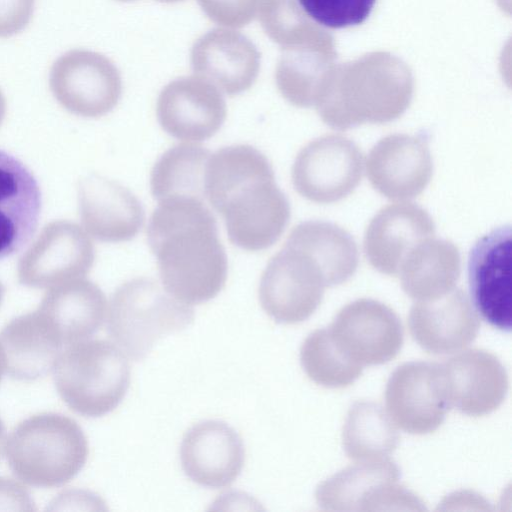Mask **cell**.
Here are the masks:
<instances>
[{
    "instance_id": "4",
    "label": "cell",
    "mask_w": 512,
    "mask_h": 512,
    "mask_svg": "<svg viewBox=\"0 0 512 512\" xmlns=\"http://www.w3.org/2000/svg\"><path fill=\"white\" fill-rule=\"evenodd\" d=\"M54 381L63 402L86 417L114 410L130 385L126 354L110 341L84 340L67 346L57 358Z\"/></svg>"
},
{
    "instance_id": "25",
    "label": "cell",
    "mask_w": 512,
    "mask_h": 512,
    "mask_svg": "<svg viewBox=\"0 0 512 512\" xmlns=\"http://www.w3.org/2000/svg\"><path fill=\"white\" fill-rule=\"evenodd\" d=\"M0 343L6 357L7 373L20 381H34L46 376L64 347L38 310L7 323L0 333Z\"/></svg>"
},
{
    "instance_id": "22",
    "label": "cell",
    "mask_w": 512,
    "mask_h": 512,
    "mask_svg": "<svg viewBox=\"0 0 512 512\" xmlns=\"http://www.w3.org/2000/svg\"><path fill=\"white\" fill-rule=\"evenodd\" d=\"M435 225L429 214L411 203L389 205L370 221L364 236L369 263L386 275H398L410 251L434 237Z\"/></svg>"
},
{
    "instance_id": "24",
    "label": "cell",
    "mask_w": 512,
    "mask_h": 512,
    "mask_svg": "<svg viewBox=\"0 0 512 512\" xmlns=\"http://www.w3.org/2000/svg\"><path fill=\"white\" fill-rule=\"evenodd\" d=\"M37 310L67 347L89 339L102 327L107 301L95 283L78 278L53 286Z\"/></svg>"
},
{
    "instance_id": "31",
    "label": "cell",
    "mask_w": 512,
    "mask_h": 512,
    "mask_svg": "<svg viewBox=\"0 0 512 512\" xmlns=\"http://www.w3.org/2000/svg\"><path fill=\"white\" fill-rule=\"evenodd\" d=\"M259 9L264 31L283 49L309 43L313 31L294 0H262Z\"/></svg>"
},
{
    "instance_id": "36",
    "label": "cell",
    "mask_w": 512,
    "mask_h": 512,
    "mask_svg": "<svg viewBox=\"0 0 512 512\" xmlns=\"http://www.w3.org/2000/svg\"><path fill=\"white\" fill-rule=\"evenodd\" d=\"M102 504L96 495L82 490H67L58 495L49 510H81V505Z\"/></svg>"
},
{
    "instance_id": "21",
    "label": "cell",
    "mask_w": 512,
    "mask_h": 512,
    "mask_svg": "<svg viewBox=\"0 0 512 512\" xmlns=\"http://www.w3.org/2000/svg\"><path fill=\"white\" fill-rule=\"evenodd\" d=\"M191 64L195 74L229 96L248 90L260 69V54L243 34L214 29L193 45Z\"/></svg>"
},
{
    "instance_id": "17",
    "label": "cell",
    "mask_w": 512,
    "mask_h": 512,
    "mask_svg": "<svg viewBox=\"0 0 512 512\" xmlns=\"http://www.w3.org/2000/svg\"><path fill=\"white\" fill-rule=\"evenodd\" d=\"M440 364L450 408L477 417L491 413L504 401L508 375L492 353L470 349Z\"/></svg>"
},
{
    "instance_id": "3",
    "label": "cell",
    "mask_w": 512,
    "mask_h": 512,
    "mask_svg": "<svg viewBox=\"0 0 512 512\" xmlns=\"http://www.w3.org/2000/svg\"><path fill=\"white\" fill-rule=\"evenodd\" d=\"M5 452L11 471L22 482L52 488L68 483L80 472L89 448L74 419L44 412L18 423L8 437Z\"/></svg>"
},
{
    "instance_id": "14",
    "label": "cell",
    "mask_w": 512,
    "mask_h": 512,
    "mask_svg": "<svg viewBox=\"0 0 512 512\" xmlns=\"http://www.w3.org/2000/svg\"><path fill=\"white\" fill-rule=\"evenodd\" d=\"M328 329L343 352L363 367L391 361L403 344V329L396 313L372 299L347 304Z\"/></svg>"
},
{
    "instance_id": "7",
    "label": "cell",
    "mask_w": 512,
    "mask_h": 512,
    "mask_svg": "<svg viewBox=\"0 0 512 512\" xmlns=\"http://www.w3.org/2000/svg\"><path fill=\"white\" fill-rule=\"evenodd\" d=\"M326 287L317 260L287 238L261 275L258 297L262 309L276 322L297 324L316 311Z\"/></svg>"
},
{
    "instance_id": "28",
    "label": "cell",
    "mask_w": 512,
    "mask_h": 512,
    "mask_svg": "<svg viewBox=\"0 0 512 512\" xmlns=\"http://www.w3.org/2000/svg\"><path fill=\"white\" fill-rule=\"evenodd\" d=\"M211 152L198 144H178L165 151L150 174L151 194L157 201L173 196L205 199V174Z\"/></svg>"
},
{
    "instance_id": "5",
    "label": "cell",
    "mask_w": 512,
    "mask_h": 512,
    "mask_svg": "<svg viewBox=\"0 0 512 512\" xmlns=\"http://www.w3.org/2000/svg\"><path fill=\"white\" fill-rule=\"evenodd\" d=\"M194 320V310L151 278L138 277L113 293L107 331L115 344L134 361L144 359L163 336L178 332Z\"/></svg>"
},
{
    "instance_id": "23",
    "label": "cell",
    "mask_w": 512,
    "mask_h": 512,
    "mask_svg": "<svg viewBox=\"0 0 512 512\" xmlns=\"http://www.w3.org/2000/svg\"><path fill=\"white\" fill-rule=\"evenodd\" d=\"M40 209L41 194L33 174L0 150V259L19 251L30 240Z\"/></svg>"
},
{
    "instance_id": "11",
    "label": "cell",
    "mask_w": 512,
    "mask_h": 512,
    "mask_svg": "<svg viewBox=\"0 0 512 512\" xmlns=\"http://www.w3.org/2000/svg\"><path fill=\"white\" fill-rule=\"evenodd\" d=\"M386 412L394 425L425 435L443 423L450 405L440 363L409 362L390 376L385 391Z\"/></svg>"
},
{
    "instance_id": "37",
    "label": "cell",
    "mask_w": 512,
    "mask_h": 512,
    "mask_svg": "<svg viewBox=\"0 0 512 512\" xmlns=\"http://www.w3.org/2000/svg\"><path fill=\"white\" fill-rule=\"evenodd\" d=\"M5 370H6V357H5L3 347L0 343V382L2 380Z\"/></svg>"
},
{
    "instance_id": "34",
    "label": "cell",
    "mask_w": 512,
    "mask_h": 512,
    "mask_svg": "<svg viewBox=\"0 0 512 512\" xmlns=\"http://www.w3.org/2000/svg\"><path fill=\"white\" fill-rule=\"evenodd\" d=\"M35 0H0V38L24 30L34 13Z\"/></svg>"
},
{
    "instance_id": "2",
    "label": "cell",
    "mask_w": 512,
    "mask_h": 512,
    "mask_svg": "<svg viewBox=\"0 0 512 512\" xmlns=\"http://www.w3.org/2000/svg\"><path fill=\"white\" fill-rule=\"evenodd\" d=\"M204 187L205 197L224 219L230 242L243 250L271 247L289 222V201L275 182L272 165L251 145H231L211 154Z\"/></svg>"
},
{
    "instance_id": "35",
    "label": "cell",
    "mask_w": 512,
    "mask_h": 512,
    "mask_svg": "<svg viewBox=\"0 0 512 512\" xmlns=\"http://www.w3.org/2000/svg\"><path fill=\"white\" fill-rule=\"evenodd\" d=\"M36 504L27 490L19 481L0 476V511H36Z\"/></svg>"
},
{
    "instance_id": "13",
    "label": "cell",
    "mask_w": 512,
    "mask_h": 512,
    "mask_svg": "<svg viewBox=\"0 0 512 512\" xmlns=\"http://www.w3.org/2000/svg\"><path fill=\"white\" fill-rule=\"evenodd\" d=\"M471 299L477 312L491 326L511 330L512 242L509 226L481 237L468 260Z\"/></svg>"
},
{
    "instance_id": "30",
    "label": "cell",
    "mask_w": 512,
    "mask_h": 512,
    "mask_svg": "<svg viewBox=\"0 0 512 512\" xmlns=\"http://www.w3.org/2000/svg\"><path fill=\"white\" fill-rule=\"evenodd\" d=\"M300 360L307 376L327 388L348 387L363 371V366L338 346L328 328L317 329L304 340Z\"/></svg>"
},
{
    "instance_id": "42",
    "label": "cell",
    "mask_w": 512,
    "mask_h": 512,
    "mask_svg": "<svg viewBox=\"0 0 512 512\" xmlns=\"http://www.w3.org/2000/svg\"><path fill=\"white\" fill-rule=\"evenodd\" d=\"M118 1L127 2V1H133V0H118Z\"/></svg>"
},
{
    "instance_id": "32",
    "label": "cell",
    "mask_w": 512,
    "mask_h": 512,
    "mask_svg": "<svg viewBox=\"0 0 512 512\" xmlns=\"http://www.w3.org/2000/svg\"><path fill=\"white\" fill-rule=\"evenodd\" d=\"M306 14L323 26L338 29L363 23L376 0H298Z\"/></svg>"
},
{
    "instance_id": "33",
    "label": "cell",
    "mask_w": 512,
    "mask_h": 512,
    "mask_svg": "<svg viewBox=\"0 0 512 512\" xmlns=\"http://www.w3.org/2000/svg\"><path fill=\"white\" fill-rule=\"evenodd\" d=\"M262 0H198L204 13L216 24L239 28L256 16Z\"/></svg>"
},
{
    "instance_id": "41",
    "label": "cell",
    "mask_w": 512,
    "mask_h": 512,
    "mask_svg": "<svg viewBox=\"0 0 512 512\" xmlns=\"http://www.w3.org/2000/svg\"><path fill=\"white\" fill-rule=\"evenodd\" d=\"M159 1H162V2H176V1H179V0H159Z\"/></svg>"
},
{
    "instance_id": "12",
    "label": "cell",
    "mask_w": 512,
    "mask_h": 512,
    "mask_svg": "<svg viewBox=\"0 0 512 512\" xmlns=\"http://www.w3.org/2000/svg\"><path fill=\"white\" fill-rule=\"evenodd\" d=\"M95 259L93 242L76 223L46 225L21 257L18 279L33 288H46L84 277Z\"/></svg>"
},
{
    "instance_id": "9",
    "label": "cell",
    "mask_w": 512,
    "mask_h": 512,
    "mask_svg": "<svg viewBox=\"0 0 512 512\" xmlns=\"http://www.w3.org/2000/svg\"><path fill=\"white\" fill-rule=\"evenodd\" d=\"M49 85L67 111L97 118L110 112L122 93L121 76L106 56L86 49L65 52L53 63Z\"/></svg>"
},
{
    "instance_id": "10",
    "label": "cell",
    "mask_w": 512,
    "mask_h": 512,
    "mask_svg": "<svg viewBox=\"0 0 512 512\" xmlns=\"http://www.w3.org/2000/svg\"><path fill=\"white\" fill-rule=\"evenodd\" d=\"M363 156L358 146L341 135L309 142L292 166L295 190L309 201L328 204L347 197L359 184Z\"/></svg>"
},
{
    "instance_id": "20",
    "label": "cell",
    "mask_w": 512,
    "mask_h": 512,
    "mask_svg": "<svg viewBox=\"0 0 512 512\" xmlns=\"http://www.w3.org/2000/svg\"><path fill=\"white\" fill-rule=\"evenodd\" d=\"M412 338L428 353L458 352L478 335L480 319L466 293L453 289L447 294L415 303L408 316Z\"/></svg>"
},
{
    "instance_id": "29",
    "label": "cell",
    "mask_w": 512,
    "mask_h": 512,
    "mask_svg": "<svg viewBox=\"0 0 512 512\" xmlns=\"http://www.w3.org/2000/svg\"><path fill=\"white\" fill-rule=\"evenodd\" d=\"M398 442L396 426L380 404L357 401L350 407L342 431L343 448L350 459L388 457Z\"/></svg>"
},
{
    "instance_id": "18",
    "label": "cell",
    "mask_w": 512,
    "mask_h": 512,
    "mask_svg": "<svg viewBox=\"0 0 512 512\" xmlns=\"http://www.w3.org/2000/svg\"><path fill=\"white\" fill-rule=\"evenodd\" d=\"M78 201L84 228L99 241H130L144 224V208L135 194L98 174L79 181Z\"/></svg>"
},
{
    "instance_id": "15",
    "label": "cell",
    "mask_w": 512,
    "mask_h": 512,
    "mask_svg": "<svg viewBox=\"0 0 512 512\" xmlns=\"http://www.w3.org/2000/svg\"><path fill=\"white\" fill-rule=\"evenodd\" d=\"M156 115L168 135L179 140L200 142L220 130L227 109L217 87L203 78L191 76L176 79L162 89Z\"/></svg>"
},
{
    "instance_id": "26",
    "label": "cell",
    "mask_w": 512,
    "mask_h": 512,
    "mask_svg": "<svg viewBox=\"0 0 512 512\" xmlns=\"http://www.w3.org/2000/svg\"><path fill=\"white\" fill-rule=\"evenodd\" d=\"M460 268L458 248L451 241L431 237L410 251L398 275L402 289L409 297L427 301L453 290Z\"/></svg>"
},
{
    "instance_id": "38",
    "label": "cell",
    "mask_w": 512,
    "mask_h": 512,
    "mask_svg": "<svg viewBox=\"0 0 512 512\" xmlns=\"http://www.w3.org/2000/svg\"><path fill=\"white\" fill-rule=\"evenodd\" d=\"M5 438H6L5 426L2 422V420L0 419V457H1L3 449H4Z\"/></svg>"
},
{
    "instance_id": "27",
    "label": "cell",
    "mask_w": 512,
    "mask_h": 512,
    "mask_svg": "<svg viewBox=\"0 0 512 512\" xmlns=\"http://www.w3.org/2000/svg\"><path fill=\"white\" fill-rule=\"evenodd\" d=\"M288 238L307 250L320 264L327 286L349 280L358 266V249L343 228L323 221H305Z\"/></svg>"
},
{
    "instance_id": "40",
    "label": "cell",
    "mask_w": 512,
    "mask_h": 512,
    "mask_svg": "<svg viewBox=\"0 0 512 512\" xmlns=\"http://www.w3.org/2000/svg\"><path fill=\"white\" fill-rule=\"evenodd\" d=\"M3 296H4V286L0 282V304L2 302Z\"/></svg>"
},
{
    "instance_id": "19",
    "label": "cell",
    "mask_w": 512,
    "mask_h": 512,
    "mask_svg": "<svg viewBox=\"0 0 512 512\" xmlns=\"http://www.w3.org/2000/svg\"><path fill=\"white\" fill-rule=\"evenodd\" d=\"M366 168L372 186L380 194L404 200L422 193L431 179L433 164L426 141L408 134H392L372 148Z\"/></svg>"
},
{
    "instance_id": "6",
    "label": "cell",
    "mask_w": 512,
    "mask_h": 512,
    "mask_svg": "<svg viewBox=\"0 0 512 512\" xmlns=\"http://www.w3.org/2000/svg\"><path fill=\"white\" fill-rule=\"evenodd\" d=\"M411 96L407 73L378 72L324 83L316 106L327 125L346 130L398 118L409 106Z\"/></svg>"
},
{
    "instance_id": "16",
    "label": "cell",
    "mask_w": 512,
    "mask_h": 512,
    "mask_svg": "<svg viewBox=\"0 0 512 512\" xmlns=\"http://www.w3.org/2000/svg\"><path fill=\"white\" fill-rule=\"evenodd\" d=\"M184 473L208 488H224L239 476L245 449L239 434L222 421L208 420L193 425L180 447Z\"/></svg>"
},
{
    "instance_id": "1",
    "label": "cell",
    "mask_w": 512,
    "mask_h": 512,
    "mask_svg": "<svg viewBox=\"0 0 512 512\" xmlns=\"http://www.w3.org/2000/svg\"><path fill=\"white\" fill-rule=\"evenodd\" d=\"M147 240L162 284L177 300L201 304L223 289L227 256L204 199L173 196L158 201L149 219Z\"/></svg>"
},
{
    "instance_id": "39",
    "label": "cell",
    "mask_w": 512,
    "mask_h": 512,
    "mask_svg": "<svg viewBox=\"0 0 512 512\" xmlns=\"http://www.w3.org/2000/svg\"><path fill=\"white\" fill-rule=\"evenodd\" d=\"M6 113V99L0 90V124L2 123Z\"/></svg>"
},
{
    "instance_id": "8",
    "label": "cell",
    "mask_w": 512,
    "mask_h": 512,
    "mask_svg": "<svg viewBox=\"0 0 512 512\" xmlns=\"http://www.w3.org/2000/svg\"><path fill=\"white\" fill-rule=\"evenodd\" d=\"M394 461H357L319 484L316 502L334 511L426 510L421 499L399 485Z\"/></svg>"
}]
</instances>
